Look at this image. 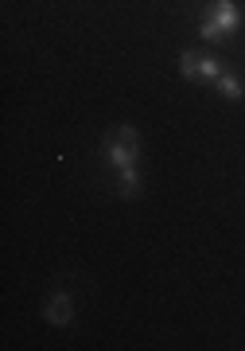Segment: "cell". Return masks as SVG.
Here are the masks:
<instances>
[{
    "label": "cell",
    "instance_id": "1",
    "mask_svg": "<svg viewBox=\"0 0 245 351\" xmlns=\"http://www.w3.org/2000/svg\"><path fill=\"white\" fill-rule=\"evenodd\" d=\"M136 156H140V133L133 125H117V133L105 141V160H109V168L113 172L117 168H129V164H136Z\"/></svg>",
    "mask_w": 245,
    "mask_h": 351
},
{
    "label": "cell",
    "instance_id": "2",
    "mask_svg": "<svg viewBox=\"0 0 245 351\" xmlns=\"http://www.w3.org/2000/svg\"><path fill=\"white\" fill-rule=\"evenodd\" d=\"M207 20H214V24H218L222 32H226V39H230L233 32L242 27V8H237L233 0H218V4L210 8V16H207Z\"/></svg>",
    "mask_w": 245,
    "mask_h": 351
},
{
    "label": "cell",
    "instance_id": "3",
    "mask_svg": "<svg viewBox=\"0 0 245 351\" xmlns=\"http://www.w3.org/2000/svg\"><path fill=\"white\" fill-rule=\"evenodd\" d=\"M43 316H47V324H55V328L70 324V316H74V301L66 297V293H51L47 304H43Z\"/></svg>",
    "mask_w": 245,
    "mask_h": 351
},
{
    "label": "cell",
    "instance_id": "4",
    "mask_svg": "<svg viewBox=\"0 0 245 351\" xmlns=\"http://www.w3.org/2000/svg\"><path fill=\"white\" fill-rule=\"evenodd\" d=\"M214 86H218V94L226 101H242L245 98V82L237 75H230V71H222V75L214 78Z\"/></svg>",
    "mask_w": 245,
    "mask_h": 351
},
{
    "label": "cell",
    "instance_id": "5",
    "mask_svg": "<svg viewBox=\"0 0 245 351\" xmlns=\"http://www.w3.org/2000/svg\"><path fill=\"white\" fill-rule=\"evenodd\" d=\"M117 184H121V195H125V199H136V195H140V172H136V164H129V168H117Z\"/></svg>",
    "mask_w": 245,
    "mask_h": 351
},
{
    "label": "cell",
    "instance_id": "6",
    "mask_svg": "<svg viewBox=\"0 0 245 351\" xmlns=\"http://www.w3.org/2000/svg\"><path fill=\"white\" fill-rule=\"evenodd\" d=\"M226 66H222L218 55H198V78H218Z\"/></svg>",
    "mask_w": 245,
    "mask_h": 351
},
{
    "label": "cell",
    "instance_id": "7",
    "mask_svg": "<svg viewBox=\"0 0 245 351\" xmlns=\"http://www.w3.org/2000/svg\"><path fill=\"white\" fill-rule=\"evenodd\" d=\"M179 71H183V78L195 82L198 78V51H179Z\"/></svg>",
    "mask_w": 245,
    "mask_h": 351
},
{
    "label": "cell",
    "instance_id": "8",
    "mask_svg": "<svg viewBox=\"0 0 245 351\" xmlns=\"http://www.w3.org/2000/svg\"><path fill=\"white\" fill-rule=\"evenodd\" d=\"M198 36L207 39V43H226V32H222L214 20H203V24H198Z\"/></svg>",
    "mask_w": 245,
    "mask_h": 351
}]
</instances>
